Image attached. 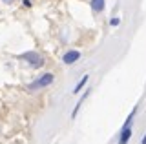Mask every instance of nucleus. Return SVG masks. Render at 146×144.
Wrapping results in <instances>:
<instances>
[{
	"label": "nucleus",
	"mask_w": 146,
	"mask_h": 144,
	"mask_svg": "<svg viewBox=\"0 0 146 144\" xmlns=\"http://www.w3.org/2000/svg\"><path fill=\"white\" fill-rule=\"evenodd\" d=\"M53 80H55V75L53 73H42L38 79H35L33 82L27 86V89H29V91H36V89L48 88V86H51V84H53Z\"/></svg>",
	"instance_id": "1"
},
{
	"label": "nucleus",
	"mask_w": 146,
	"mask_h": 144,
	"mask_svg": "<svg viewBox=\"0 0 146 144\" xmlns=\"http://www.w3.org/2000/svg\"><path fill=\"white\" fill-rule=\"evenodd\" d=\"M88 80H90V75H84V77H82V79L79 80V82H77V86H75V89H73V93H75V95H77V93H80L82 89L86 88V84H88Z\"/></svg>",
	"instance_id": "7"
},
{
	"label": "nucleus",
	"mask_w": 146,
	"mask_h": 144,
	"mask_svg": "<svg viewBox=\"0 0 146 144\" xmlns=\"http://www.w3.org/2000/svg\"><path fill=\"white\" fill-rule=\"evenodd\" d=\"M141 144H146V133H144V137H143V141H141Z\"/></svg>",
	"instance_id": "9"
},
{
	"label": "nucleus",
	"mask_w": 146,
	"mask_h": 144,
	"mask_svg": "<svg viewBox=\"0 0 146 144\" xmlns=\"http://www.w3.org/2000/svg\"><path fill=\"white\" fill-rule=\"evenodd\" d=\"M77 60H80V51H79V49H70V51H66V53H64V57H62V62L66 66L75 64Z\"/></svg>",
	"instance_id": "3"
},
{
	"label": "nucleus",
	"mask_w": 146,
	"mask_h": 144,
	"mask_svg": "<svg viewBox=\"0 0 146 144\" xmlns=\"http://www.w3.org/2000/svg\"><path fill=\"white\" fill-rule=\"evenodd\" d=\"M2 2H4V4H11L13 0H2Z\"/></svg>",
	"instance_id": "10"
},
{
	"label": "nucleus",
	"mask_w": 146,
	"mask_h": 144,
	"mask_svg": "<svg viewBox=\"0 0 146 144\" xmlns=\"http://www.w3.org/2000/svg\"><path fill=\"white\" fill-rule=\"evenodd\" d=\"M110 24H111V26H119V24H121V18H117V17H115V18H110Z\"/></svg>",
	"instance_id": "8"
},
{
	"label": "nucleus",
	"mask_w": 146,
	"mask_h": 144,
	"mask_svg": "<svg viewBox=\"0 0 146 144\" xmlns=\"http://www.w3.org/2000/svg\"><path fill=\"white\" fill-rule=\"evenodd\" d=\"M20 58H22V60H26L31 67H42L44 66V57L38 55L36 51H26V53H22V55H20Z\"/></svg>",
	"instance_id": "2"
},
{
	"label": "nucleus",
	"mask_w": 146,
	"mask_h": 144,
	"mask_svg": "<svg viewBox=\"0 0 146 144\" xmlns=\"http://www.w3.org/2000/svg\"><path fill=\"white\" fill-rule=\"evenodd\" d=\"M90 93H91V89H90V88L86 89L84 93H82V97L79 98V102H77V104H75V108H73V111H71V119H75V117H77V113H79V111H80L82 104H84V100H86V98L90 97Z\"/></svg>",
	"instance_id": "4"
},
{
	"label": "nucleus",
	"mask_w": 146,
	"mask_h": 144,
	"mask_svg": "<svg viewBox=\"0 0 146 144\" xmlns=\"http://www.w3.org/2000/svg\"><path fill=\"white\" fill-rule=\"evenodd\" d=\"M104 7H106V0H91V11H93L95 15L102 13Z\"/></svg>",
	"instance_id": "6"
},
{
	"label": "nucleus",
	"mask_w": 146,
	"mask_h": 144,
	"mask_svg": "<svg viewBox=\"0 0 146 144\" xmlns=\"http://www.w3.org/2000/svg\"><path fill=\"white\" fill-rule=\"evenodd\" d=\"M131 137V126H126V128L121 129V133H119V144H128Z\"/></svg>",
	"instance_id": "5"
}]
</instances>
